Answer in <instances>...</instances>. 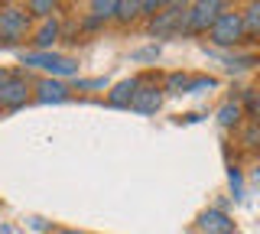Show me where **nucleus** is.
Returning <instances> with one entry per match:
<instances>
[{
    "instance_id": "obj_1",
    "label": "nucleus",
    "mask_w": 260,
    "mask_h": 234,
    "mask_svg": "<svg viewBox=\"0 0 260 234\" xmlns=\"http://www.w3.org/2000/svg\"><path fill=\"white\" fill-rule=\"evenodd\" d=\"M32 33V17L23 10V4H0V46L16 49L26 46Z\"/></svg>"
},
{
    "instance_id": "obj_2",
    "label": "nucleus",
    "mask_w": 260,
    "mask_h": 234,
    "mask_svg": "<svg viewBox=\"0 0 260 234\" xmlns=\"http://www.w3.org/2000/svg\"><path fill=\"white\" fill-rule=\"evenodd\" d=\"M20 65L23 69H39L46 72V78H69V75H78V62L72 55H62V52H20Z\"/></svg>"
},
{
    "instance_id": "obj_3",
    "label": "nucleus",
    "mask_w": 260,
    "mask_h": 234,
    "mask_svg": "<svg viewBox=\"0 0 260 234\" xmlns=\"http://www.w3.org/2000/svg\"><path fill=\"white\" fill-rule=\"evenodd\" d=\"M205 36H208L211 46H218V49H238V46L244 43V26H241L238 7H228L221 17L211 23V29Z\"/></svg>"
},
{
    "instance_id": "obj_4",
    "label": "nucleus",
    "mask_w": 260,
    "mask_h": 234,
    "mask_svg": "<svg viewBox=\"0 0 260 234\" xmlns=\"http://www.w3.org/2000/svg\"><path fill=\"white\" fill-rule=\"evenodd\" d=\"M224 10H228V4H221V0H199V4H189L185 7V20H182V33L205 36L211 29V23L221 17Z\"/></svg>"
},
{
    "instance_id": "obj_5",
    "label": "nucleus",
    "mask_w": 260,
    "mask_h": 234,
    "mask_svg": "<svg viewBox=\"0 0 260 234\" xmlns=\"http://www.w3.org/2000/svg\"><path fill=\"white\" fill-rule=\"evenodd\" d=\"M32 101V78L26 72H13L0 85V111H20Z\"/></svg>"
},
{
    "instance_id": "obj_6",
    "label": "nucleus",
    "mask_w": 260,
    "mask_h": 234,
    "mask_svg": "<svg viewBox=\"0 0 260 234\" xmlns=\"http://www.w3.org/2000/svg\"><path fill=\"white\" fill-rule=\"evenodd\" d=\"M185 7L189 4H162L156 17H150V36L156 39H169L182 33V20H185Z\"/></svg>"
},
{
    "instance_id": "obj_7",
    "label": "nucleus",
    "mask_w": 260,
    "mask_h": 234,
    "mask_svg": "<svg viewBox=\"0 0 260 234\" xmlns=\"http://www.w3.org/2000/svg\"><path fill=\"white\" fill-rule=\"evenodd\" d=\"M162 88L156 78H140V85H137L134 91V101H130V111H137V114H156L162 108Z\"/></svg>"
},
{
    "instance_id": "obj_8",
    "label": "nucleus",
    "mask_w": 260,
    "mask_h": 234,
    "mask_svg": "<svg viewBox=\"0 0 260 234\" xmlns=\"http://www.w3.org/2000/svg\"><path fill=\"white\" fill-rule=\"evenodd\" d=\"M62 39V20L59 17H49V20H36L32 23V33H29V43H32V52H52V46Z\"/></svg>"
},
{
    "instance_id": "obj_9",
    "label": "nucleus",
    "mask_w": 260,
    "mask_h": 234,
    "mask_svg": "<svg viewBox=\"0 0 260 234\" xmlns=\"http://www.w3.org/2000/svg\"><path fill=\"white\" fill-rule=\"evenodd\" d=\"M72 98V88L59 82V78H36L32 82V101L36 104H62V101H69Z\"/></svg>"
},
{
    "instance_id": "obj_10",
    "label": "nucleus",
    "mask_w": 260,
    "mask_h": 234,
    "mask_svg": "<svg viewBox=\"0 0 260 234\" xmlns=\"http://www.w3.org/2000/svg\"><path fill=\"white\" fill-rule=\"evenodd\" d=\"M199 231L202 234H238V224H234V218L221 212V208H205V212L199 215Z\"/></svg>"
},
{
    "instance_id": "obj_11",
    "label": "nucleus",
    "mask_w": 260,
    "mask_h": 234,
    "mask_svg": "<svg viewBox=\"0 0 260 234\" xmlns=\"http://www.w3.org/2000/svg\"><path fill=\"white\" fill-rule=\"evenodd\" d=\"M137 85H140V78H124V82H117L108 94H104V104H108V108H130Z\"/></svg>"
},
{
    "instance_id": "obj_12",
    "label": "nucleus",
    "mask_w": 260,
    "mask_h": 234,
    "mask_svg": "<svg viewBox=\"0 0 260 234\" xmlns=\"http://www.w3.org/2000/svg\"><path fill=\"white\" fill-rule=\"evenodd\" d=\"M241 13V26H244V43H257L260 36V4H247Z\"/></svg>"
},
{
    "instance_id": "obj_13",
    "label": "nucleus",
    "mask_w": 260,
    "mask_h": 234,
    "mask_svg": "<svg viewBox=\"0 0 260 234\" xmlns=\"http://www.w3.org/2000/svg\"><path fill=\"white\" fill-rule=\"evenodd\" d=\"M215 120H218V127H221V130H238V127L244 124V114H241L238 101H224L221 108L215 111Z\"/></svg>"
},
{
    "instance_id": "obj_14",
    "label": "nucleus",
    "mask_w": 260,
    "mask_h": 234,
    "mask_svg": "<svg viewBox=\"0 0 260 234\" xmlns=\"http://www.w3.org/2000/svg\"><path fill=\"white\" fill-rule=\"evenodd\" d=\"M23 10L32 17V23L36 20H49V17H59L62 4H55V0H26L23 4Z\"/></svg>"
},
{
    "instance_id": "obj_15",
    "label": "nucleus",
    "mask_w": 260,
    "mask_h": 234,
    "mask_svg": "<svg viewBox=\"0 0 260 234\" xmlns=\"http://www.w3.org/2000/svg\"><path fill=\"white\" fill-rule=\"evenodd\" d=\"M189 72H169L166 78L159 82V88H162V94H185V88H189Z\"/></svg>"
},
{
    "instance_id": "obj_16",
    "label": "nucleus",
    "mask_w": 260,
    "mask_h": 234,
    "mask_svg": "<svg viewBox=\"0 0 260 234\" xmlns=\"http://www.w3.org/2000/svg\"><path fill=\"white\" fill-rule=\"evenodd\" d=\"M88 17H94L98 23H104V26H108V23H114V10H117V0H91V4H88Z\"/></svg>"
},
{
    "instance_id": "obj_17",
    "label": "nucleus",
    "mask_w": 260,
    "mask_h": 234,
    "mask_svg": "<svg viewBox=\"0 0 260 234\" xmlns=\"http://www.w3.org/2000/svg\"><path fill=\"white\" fill-rule=\"evenodd\" d=\"M137 17H140V4H137V0H117V10H114V23L127 26V23H134Z\"/></svg>"
},
{
    "instance_id": "obj_18",
    "label": "nucleus",
    "mask_w": 260,
    "mask_h": 234,
    "mask_svg": "<svg viewBox=\"0 0 260 234\" xmlns=\"http://www.w3.org/2000/svg\"><path fill=\"white\" fill-rule=\"evenodd\" d=\"M238 133H241V147H244V150H257V120L241 124Z\"/></svg>"
},
{
    "instance_id": "obj_19",
    "label": "nucleus",
    "mask_w": 260,
    "mask_h": 234,
    "mask_svg": "<svg viewBox=\"0 0 260 234\" xmlns=\"http://www.w3.org/2000/svg\"><path fill=\"white\" fill-rule=\"evenodd\" d=\"M211 88H218V78L199 75V78H189V88H185V94H202V91H211Z\"/></svg>"
},
{
    "instance_id": "obj_20",
    "label": "nucleus",
    "mask_w": 260,
    "mask_h": 234,
    "mask_svg": "<svg viewBox=\"0 0 260 234\" xmlns=\"http://www.w3.org/2000/svg\"><path fill=\"white\" fill-rule=\"evenodd\" d=\"M137 4H140V17H156L162 0H137Z\"/></svg>"
},
{
    "instance_id": "obj_21",
    "label": "nucleus",
    "mask_w": 260,
    "mask_h": 234,
    "mask_svg": "<svg viewBox=\"0 0 260 234\" xmlns=\"http://www.w3.org/2000/svg\"><path fill=\"white\" fill-rule=\"evenodd\" d=\"M75 88H78V91H81V88H108V78H88V82H81V78H78Z\"/></svg>"
},
{
    "instance_id": "obj_22",
    "label": "nucleus",
    "mask_w": 260,
    "mask_h": 234,
    "mask_svg": "<svg viewBox=\"0 0 260 234\" xmlns=\"http://www.w3.org/2000/svg\"><path fill=\"white\" fill-rule=\"evenodd\" d=\"M156 52H159L156 46H153V49H140V52H134V59L137 62H146V59H156Z\"/></svg>"
},
{
    "instance_id": "obj_23",
    "label": "nucleus",
    "mask_w": 260,
    "mask_h": 234,
    "mask_svg": "<svg viewBox=\"0 0 260 234\" xmlns=\"http://www.w3.org/2000/svg\"><path fill=\"white\" fill-rule=\"evenodd\" d=\"M231 189H234V195H241V173L238 169H231Z\"/></svg>"
},
{
    "instance_id": "obj_24",
    "label": "nucleus",
    "mask_w": 260,
    "mask_h": 234,
    "mask_svg": "<svg viewBox=\"0 0 260 234\" xmlns=\"http://www.w3.org/2000/svg\"><path fill=\"white\" fill-rule=\"evenodd\" d=\"M29 228L32 231H49V224L43 221V218H29Z\"/></svg>"
},
{
    "instance_id": "obj_25",
    "label": "nucleus",
    "mask_w": 260,
    "mask_h": 234,
    "mask_svg": "<svg viewBox=\"0 0 260 234\" xmlns=\"http://www.w3.org/2000/svg\"><path fill=\"white\" fill-rule=\"evenodd\" d=\"M13 72H16V69H10V65H0V85H4V82H7V78H10V75H13Z\"/></svg>"
},
{
    "instance_id": "obj_26",
    "label": "nucleus",
    "mask_w": 260,
    "mask_h": 234,
    "mask_svg": "<svg viewBox=\"0 0 260 234\" xmlns=\"http://www.w3.org/2000/svg\"><path fill=\"white\" fill-rule=\"evenodd\" d=\"M52 234H88V231H78V228H59V231H52Z\"/></svg>"
}]
</instances>
